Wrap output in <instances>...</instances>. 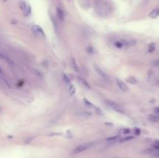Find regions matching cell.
Wrapping results in <instances>:
<instances>
[{"mask_svg": "<svg viewBox=\"0 0 159 158\" xmlns=\"http://www.w3.org/2000/svg\"><path fill=\"white\" fill-rule=\"evenodd\" d=\"M95 8L97 13L102 16H107L110 11L109 4L107 3L105 1H102V0H98V1H96L95 3Z\"/></svg>", "mask_w": 159, "mask_h": 158, "instance_id": "1", "label": "cell"}, {"mask_svg": "<svg viewBox=\"0 0 159 158\" xmlns=\"http://www.w3.org/2000/svg\"><path fill=\"white\" fill-rule=\"evenodd\" d=\"M105 102H107V104L110 107H111L114 111L117 112V113H121V114H123L125 113L124 109H123L119 104H117V102H115L113 101H111V100H105Z\"/></svg>", "mask_w": 159, "mask_h": 158, "instance_id": "2", "label": "cell"}, {"mask_svg": "<svg viewBox=\"0 0 159 158\" xmlns=\"http://www.w3.org/2000/svg\"><path fill=\"white\" fill-rule=\"evenodd\" d=\"M92 144L91 143H86V144H82L76 146L74 150H72V154H78L81 153L85 150H87L88 149H89L91 147Z\"/></svg>", "mask_w": 159, "mask_h": 158, "instance_id": "3", "label": "cell"}, {"mask_svg": "<svg viewBox=\"0 0 159 158\" xmlns=\"http://www.w3.org/2000/svg\"><path fill=\"white\" fill-rule=\"evenodd\" d=\"M147 79L151 83H157V81L159 79L157 78V73L154 69L150 70L147 73Z\"/></svg>", "mask_w": 159, "mask_h": 158, "instance_id": "4", "label": "cell"}, {"mask_svg": "<svg viewBox=\"0 0 159 158\" xmlns=\"http://www.w3.org/2000/svg\"><path fill=\"white\" fill-rule=\"evenodd\" d=\"M63 77H64V80L66 82L67 85L68 87V89H69V91L71 93V95H74L75 91H76V89H75V87L73 85V84L72 83V81H71L70 78H68V75H66V74H63Z\"/></svg>", "mask_w": 159, "mask_h": 158, "instance_id": "5", "label": "cell"}, {"mask_svg": "<svg viewBox=\"0 0 159 158\" xmlns=\"http://www.w3.org/2000/svg\"><path fill=\"white\" fill-rule=\"evenodd\" d=\"M32 30H33V32L34 33V34H36L37 36H43V37L45 36L44 32L43 31L42 28H41L40 26H38V25H34V26H33V27H32Z\"/></svg>", "mask_w": 159, "mask_h": 158, "instance_id": "6", "label": "cell"}, {"mask_svg": "<svg viewBox=\"0 0 159 158\" xmlns=\"http://www.w3.org/2000/svg\"><path fill=\"white\" fill-rule=\"evenodd\" d=\"M116 81H117V86L119 87V88H120L121 91H125V92H127V91H129L128 86H127L123 81H121V80H120V79H117Z\"/></svg>", "mask_w": 159, "mask_h": 158, "instance_id": "7", "label": "cell"}, {"mask_svg": "<svg viewBox=\"0 0 159 158\" xmlns=\"http://www.w3.org/2000/svg\"><path fill=\"white\" fill-rule=\"evenodd\" d=\"M94 68H95V72L98 74V75L100 76L103 79H108V76H107V74H105L99 66H97V65H95L94 66Z\"/></svg>", "mask_w": 159, "mask_h": 158, "instance_id": "8", "label": "cell"}, {"mask_svg": "<svg viewBox=\"0 0 159 158\" xmlns=\"http://www.w3.org/2000/svg\"><path fill=\"white\" fill-rule=\"evenodd\" d=\"M0 60H3L4 61H6L7 64H9L10 65H14V62L12 59H10V58L6 56V54H4L3 53L0 52Z\"/></svg>", "mask_w": 159, "mask_h": 158, "instance_id": "9", "label": "cell"}, {"mask_svg": "<svg viewBox=\"0 0 159 158\" xmlns=\"http://www.w3.org/2000/svg\"><path fill=\"white\" fill-rule=\"evenodd\" d=\"M78 3L80 4V6L85 9H89L91 6L90 0H78Z\"/></svg>", "mask_w": 159, "mask_h": 158, "instance_id": "10", "label": "cell"}, {"mask_svg": "<svg viewBox=\"0 0 159 158\" xmlns=\"http://www.w3.org/2000/svg\"><path fill=\"white\" fill-rule=\"evenodd\" d=\"M114 46H116L117 48H118V49H123V48L126 47L124 40H120L116 41L114 43Z\"/></svg>", "mask_w": 159, "mask_h": 158, "instance_id": "11", "label": "cell"}, {"mask_svg": "<svg viewBox=\"0 0 159 158\" xmlns=\"http://www.w3.org/2000/svg\"><path fill=\"white\" fill-rule=\"evenodd\" d=\"M57 16L60 20H64L65 19V12L63 11L62 9H61L59 7H57Z\"/></svg>", "mask_w": 159, "mask_h": 158, "instance_id": "12", "label": "cell"}, {"mask_svg": "<svg viewBox=\"0 0 159 158\" xmlns=\"http://www.w3.org/2000/svg\"><path fill=\"white\" fill-rule=\"evenodd\" d=\"M159 16V8H155L151 12V13L149 14V16L152 18V19H155Z\"/></svg>", "mask_w": 159, "mask_h": 158, "instance_id": "13", "label": "cell"}, {"mask_svg": "<svg viewBox=\"0 0 159 158\" xmlns=\"http://www.w3.org/2000/svg\"><path fill=\"white\" fill-rule=\"evenodd\" d=\"M78 81L79 83H81L85 88H88V89H91V87H90V85H89V84L88 83L87 81H85L83 78H80V77L78 78Z\"/></svg>", "mask_w": 159, "mask_h": 158, "instance_id": "14", "label": "cell"}, {"mask_svg": "<svg viewBox=\"0 0 159 158\" xmlns=\"http://www.w3.org/2000/svg\"><path fill=\"white\" fill-rule=\"evenodd\" d=\"M148 119L153 123H159V115H149Z\"/></svg>", "mask_w": 159, "mask_h": 158, "instance_id": "15", "label": "cell"}, {"mask_svg": "<svg viewBox=\"0 0 159 158\" xmlns=\"http://www.w3.org/2000/svg\"><path fill=\"white\" fill-rule=\"evenodd\" d=\"M19 6H20V9L24 13L26 10V9H27V6H28V5L26 4V3L25 2V1H20V3H19Z\"/></svg>", "mask_w": 159, "mask_h": 158, "instance_id": "16", "label": "cell"}, {"mask_svg": "<svg viewBox=\"0 0 159 158\" xmlns=\"http://www.w3.org/2000/svg\"><path fill=\"white\" fill-rule=\"evenodd\" d=\"M127 81L129 82L130 84H131V85H136V84L137 83V79L134 77H129V78H127Z\"/></svg>", "mask_w": 159, "mask_h": 158, "instance_id": "17", "label": "cell"}, {"mask_svg": "<svg viewBox=\"0 0 159 158\" xmlns=\"http://www.w3.org/2000/svg\"><path fill=\"white\" fill-rule=\"evenodd\" d=\"M83 101H84V103H85V105L86 106L89 107V108H95L94 105L92 103V102H90L89 100H87V99L84 98V99H83Z\"/></svg>", "mask_w": 159, "mask_h": 158, "instance_id": "18", "label": "cell"}, {"mask_svg": "<svg viewBox=\"0 0 159 158\" xmlns=\"http://www.w3.org/2000/svg\"><path fill=\"white\" fill-rule=\"evenodd\" d=\"M155 50V45L154 43H151L149 46H148V49H147V51L148 53H152Z\"/></svg>", "mask_w": 159, "mask_h": 158, "instance_id": "19", "label": "cell"}, {"mask_svg": "<svg viewBox=\"0 0 159 158\" xmlns=\"http://www.w3.org/2000/svg\"><path fill=\"white\" fill-rule=\"evenodd\" d=\"M72 68H73V69L76 71V72H78V65H77V64H76V62H75V59H72Z\"/></svg>", "mask_w": 159, "mask_h": 158, "instance_id": "20", "label": "cell"}, {"mask_svg": "<svg viewBox=\"0 0 159 158\" xmlns=\"http://www.w3.org/2000/svg\"><path fill=\"white\" fill-rule=\"evenodd\" d=\"M134 137L133 136H127V137H124L120 139V143H124V142H127V141H130L131 140V139H133Z\"/></svg>", "mask_w": 159, "mask_h": 158, "instance_id": "21", "label": "cell"}, {"mask_svg": "<svg viewBox=\"0 0 159 158\" xmlns=\"http://www.w3.org/2000/svg\"><path fill=\"white\" fill-rule=\"evenodd\" d=\"M30 13H31V7H30V6H28L26 10L24 12V15H25V16H29L30 15Z\"/></svg>", "mask_w": 159, "mask_h": 158, "instance_id": "22", "label": "cell"}, {"mask_svg": "<svg viewBox=\"0 0 159 158\" xmlns=\"http://www.w3.org/2000/svg\"><path fill=\"white\" fill-rule=\"evenodd\" d=\"M121 132H122L123 134H124V135H128V134H130V129L125 128V129H123L121 130Z\"/></svg>", "mask_w": 159, "mask_h": 158, "instance_id": "23", "label": "cell"}, {"mask_svg": "<svg viewBox=\"0 0 159 158\" xmlns=\"http://www.w3.org/2000/svg\"><path fill=\"white\" fill-rule=\"evenodd\" d=\"M153 147H154V149H156V150H159V140H156V141L154 142V145H153Z\"/></svg>", "mask_w": 159, "mask_h": 158, "instance_id": "24", "label": "cell"}, {"mask_svg": "<svg viewBox=\"0 0 159 158\" xmlns=\"http://www.w3.org/2000/svg\"><path fill=\"white\" fill-rule=\"evenodd\" d=\"M152 65L154 67H159V59L154 61V62L152 63Z\"/></svg>", "mask_w": 159, "mask_h": 158, "instance_id": "25", "label": "cell"}, {"mask_svg": "<svg viewBox=\"0 0 159 158\" xmlns=\"http://www.w3.org/2000/svg\"><path fill=\"white\" fill-rule=\"evenodd\" d=\"M117 138H118V136H113V137H110V138H108L107 140H110V141H115V140H117Z\"/></svg>", "mask_w": 159, "mask_h": 158, "instance_id": "26", "label": "cell"}, {"mask_svg": "<svg viewBox=\"0 0 159 158\" xmlns=\"http://www.w3.org/2000/svg\"><path fill=\"white\" fill-rule=\"evenodd\" d=\"M140 134V129H138V128H136V129H135V135L139 136Z\"/></svg>", "mask_w": 159, "mask_h": 158, "instance_id": "27", "label": "cell"}, {"mask_svg": "<svg viewBox=\"0 0 159 158\" xmlns=\"http://www.w3.org/2000/svg\"><path fill=\"white\" fill-rule=\"evenodd\" d=\"M89 50V51H88L89 54H92L93 51H92V47H91V46H89V47H87V50Z\"/></svg>", "mask_w": 159, "mask_h": 158, "instance_id": "28", "label": "cell"}, {"mask_svg": "<svg viewBox=\"0 0 159 158\" xmlns=\"http://www.w3.org/2000/svg\"><path fill=\"white\" fill-rule=\"evenodd\" d=\"M154 112H155V113H156V114L159 115V107L155 108V109H154Z\"/></svg>", "mask_w": 159, "mask_h": 158, "instance_id": "29", "label": "cell"}, {"mask_svg": "<svg viewBox=\"0 0 159 158\" xmlns=\"http://www.w3.org/2000/svg\"><path fill=\"white\" fill-rule=\"evenodd\" d=\"M3 75H4V72H3V71L2 70V68H0V76H3Z\"/></svg>", "mask_w": 159, "mask_h": 158, "instance_id": "30", "label": "cell"}, {"mask_svg": "<svg viewBox=\"0 0 159 158\" xmlns=\"http://www.w3.org/2000/svg\"><path fill=\"white\" fill-rule=\"evenodd\" d=\"M115 158H120V157H115Z\"/></svg>", "mask_w": 159, "mask_h": 158, "instance_id": "31", "label": "cell"}]
</instances>
